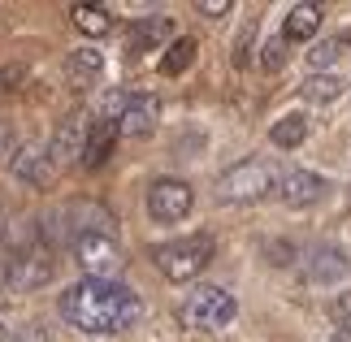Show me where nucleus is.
Masks as SVG:
<instances>
[{
    "instance_id": "1",
    "label": "nucleus",
    "mask_w": 351,
    "mask_h": 342,
    "mask_svg": "<svg viewBox=\"0 0 351 342\" xmlns=\"http://www.w3.org/2000/svg\"><path fill=\"white\" fill-rule=\"evenodd\" d=\"M57 312L61 321H70L74 330L83 334H126L134 321L143 317V304L130 286L109 282V278H83L74 286H65L61 299H57Z\"/></svg>"
},
{
    "instance_id": "2",
    "label": "nucleus",
    "mask_w": 351,
    "mask_h": 342,
    "mask_svg": "<svg viewBox=\"0 0 351 342\" xmlns=\"http://www.w3.org/2000/svg\"><path fill=\"white\" fill-rule=\"evenodd\" d=\"M278 169L274 160H239L234 169H226L217 178V186H213V195H217V204H252V199H265L269 191H278Z\"/></svg>"
},
{
    "instance_id": "3",
    "label": "nucleus",
    "mask_w": 351,
    "mask_h": 342,
    "mask_svg": "<svg viewBox=\"0 0 351 342\" xmlns=\"http://www.w3.org/2000/svg\"><path fill=\"white\" fill-rule=\"evenodd\" d=\"M178 321L186 330H199V334L226 330V325L234 321V295L226 291V286H195V291L182 299Z\"/></svg>"
},
{
    "instance_id": "4",
    "label": "nucleus",
    "mask_w": 351,
    "mask_h": 342,
    "mask_svg": "<svg viewBox=\"0 0 351 342\" xmlns=\"http://www.w3.org/2000/svg\"><path fill=\"white\" fill-rule=\"evenodd\" d=\"M152 260L165 282H195L199 273L213 265V239L195 234V239H178L165 247H152Z\"/></svg>"
},
{
    "instance_id": "5",
    "label": "nucleus",
    "mask_w": 351,
    "mask_h": 342,
    "mask_svg": "<svg viewBox=\"0 0 351 342\" xmlns=\"http://www.w3.org/2000/svg\"><path fill=\"white\" fill-rule=\"evenodd\" d=\"M74 256H78V265H83L87 278H109L113 282V273L121 269V247H117L113 221L83 230V234L74 239Z\"/></svg>"
},
{
    "instance_id": "6",
    "label": "nucleus",
    "mask_w": 351,
    "mask_h": 342,
    "mask_svg": "<svg viewBox=\"0 0 351 342\" xmlns=\"http://www.w3.org/2000/svg\"><path fill=\"white\" fill-rule=\"evenodd\" d=\"M191 208H195V191L186 186L182 178H156V182L147 186V217H152V221L173 225Z\"/></svg>"
},
{
    "instance_id": "7",
    "label": "nucleus",
    "mask_w": 351,
    "mask_h": 342,
    "mask_svg": "<svg viewBox=\"0 0 351 342\" xmlns=\"http://www.w3.org/2000/svg\"><path fill=\"white\" fill-rule=\"evenodd\" d=\"M87 134H91V121H87V113L78 108V113H70L61 121V130L52 134V143H48V160L57 169H70L74 160L83 165V152H87Z\"/></svg>"
},
{
    "instance_id": "8",
    "label": "nucleus",
    "mask_w": 351,
    "mask_h": 342,
    "mask_svg": "<svg viewBox=\"0 0 351 342\" xmlns=\"http://www.w3.org/2000/svg\"><path fill=\"white\" fill-rule=\"evenodd\" d=\"M160 121V100L156 95H130L126 108H121L117 117V130L126 134V139H143V134H152Z\"/></svg>"
},
{
    "instance_id": "9",
    "label": "nucleus",
    "mask_w": 351,
    "mask_h": 342,
    "mask_svg": "<svg viewBox=\"0 0 351 342\" xmlns=\"http://www.w3.org/2000/svg\"><path fill=\"white\" fill-rule=\"evenodd\" d=\"M326 191H330L326 178L313 173V169H291V173L278 182V195H282V204H287V208H308V204H317Z\"/></svg>"
},
{
    "instance_id": "10",
    "label": "nucleus",
    "mask_w": 351,
    "mask_h": 342,
    "mask_svg": "<svg viewBox=\"0 0 351 342\" xmlns=\"http://www.w3.org/2000/svg\"><path fill=\"white\" fill-rule=\"evenodd\" d=\"M9 169L18 182H31V186H48L52 178H57V165L48 160V152H39V147H18V152L9 156Z\"/></svg>"
},
{
    "instance_id": "11",
    "label": "nucleus",
    "mask_w": 351,
    "mask_h": 342,
    "mask_svg": "<svg viewBox=\"0 0 351 342\" xmlns=\"http://www.w3.org/2000/svg\"><path fill=\"white\" fill-rule=\"evenodd\" d=\"M347 269H351V260H347V252L343 247H317L313 256H308V278L313 282H321V286H330V282H339V278H347Z\"/></svg>"
},
{
    "instance_id": "12",
    "label": "nucleus",
    "mask_w": 351,
    "mask_h": 342,
    "mask_svg": "<svg viewBox=\"0 0 351 342\" xmlns=\"http://www.w3.org/2000/svg\"><path fill=\"white\" fill-rule=\"evenodd\" d=\"M121 139V130H117V121H104L96 117V126H91L87 134V152H83V169H100L104 160L113 156V143Z\"/></svg>"
},
{
    "instance_id": "13",
    "label": "nucleus",
    "mask_w": 351,
    "mask_h": 342,
    "mask_svg": "<svg viewBox=\"0 0 351 342\" xmlns=\"http://www.w3.org/2000/svg\"><path fill=\"white\" fill-rule=\"evenodd\" d=\"M173 35V22L160 18V13H152V18H139L130 26V39H126V52H147L156 44H165V39Z\"/></svg>"
},
{
    "instance_id": "14",
    "label": "nucleus",
    "mask_w": 351,
    "mask_h": 342,
    "mask_svg": "<svg viewBox=\"0 0 351 342\" xmlns=\"http://www.w3.org/2000/svg\"><path fill=\"white\" fill-rule=\"evenodd\" d=\"M52 278V265L44 256H26V260H9V291H35Z\"/></svg>"
},
{
    "instance_id": "15",
    "label": "nucleus",
    "mask_w": 351,
    "mask_h": 342,
    "mask_svg": "<svg viewBox=\"0 0 351 342\" xmlns=\"http://www.w3.org/2000/svg\"><path fill=\"white\" fill-rule=\"evenodd\" d=\"M321 31V5H295L287 13V26H282V39L287 44H308Z\"/></svg>"
},
{
    "instance_id": "16",
    "label": "nucleus",
    "mask_w": 351,
    "mask_h": 342,
    "mask_svg": "<svg viewBox=\"0 0 351 342\" xmlns=\"http://www.w3.org/2000/svg\"><path fill=\"white\" fill-rule=\"evenodd\" d=\"M70 18H74L78 31L91 35V39H100V35H109V31H113V13L104 9V5H74V9H70Z\"/></svg>"
},
{
    "instance_id": "17",
    "label": "nucleus",
    "mask_w": 351,
    "mask_h": 342,
    "mask_svg": "<svg viewBox=\"0 0 351 342\" xmlns=\"http://www.w3.org/2000/svg\"><path fill=\"white\" fill-rule=\"evenodd\" d=\"M304 139H308V117H304V113H287L282 121H274V130H269V143L282 147V152L300 147Z\"/></svg>"
},
{
    "instance_id": "18",
    "label": "nucleus",
    "mask_w": 351,
    "mask_h": 342,
    "mask_svg": "<svg viewBox=\"0 0 351 342\" xmlns=\"http://www.w3.org/2000/svg\"><path fill=\"white\" fill-rule=\"evenodd\" d=\"M191 61H195V39H191V35H178V39L165 48V57H160V74H165V78H178Z\"/></svg>"
},
{
    "instance_id": "19",
    "label": "nucleus",
    "mask_w": 351,
    "mask_h": 342,
    "mask_svg": "<svg viewBox=\"0 0 351 342\" xmlns=\"http://www.w3.org/2000/svg\"><path fill=\"white\" fill-rule=\"evenodd\" d=\"M65 70H70V78L78 87H87V83H96L100 78V70H104V57L96 48H78L74 57H70V65H65Z\"/></svg>"
},
{
    "instance_id": "20",
    "label": "nucleus",
    "mask_w": 351,
    "mask_h": 342,
    "mask_svg": "<svg viewBox=\"0 0 351 342\" xmlns=\"http://www.w3.org/2000/svg\"><path fill=\"white\" fill-rule=\"evenodd\" d=\"M339 78H334V74H313V78H308V83H304V95H308V100H321V104H326V100H339Z\"/></svg>"
},
{
    "instance_id": "21",
    "label": "nucleus",
    "mask_w": 351,
    "mask_h": 342,
    "mask_svg": "<svg viewBox=\"0 0 351 342\" xmlns=\"http://www.w3.org/2000/svg\"><path fill=\"white\" fill-rule=\"evenodd\" d=\"M347 44H351V39H326V44H317L313 52H308V61H313L317 70H330V65L343 57V48H347Z\"/></svg>"
},
{
    "instance_id": "22",
    "label": "nucleus",
    "mask_w": 351,
    "mask_h": 342,
    "mask_svg": "<svg viewBox=\"0 0 351 342\" xmlns=\"http://www.w3.org/2000/svg\"><path fill=\"white\" fill-rule=\"evenodd\" d=\"M282 48H287V39H265V44H261V65H265V70H282V61H287V52H282Z\"/></svg>"
},
{
    "instance_id": "23",
    "label": "nucleus",
    "mask_w": 351,
    "mask_h": 342,
    "mask_svg": "<svg viewBox=\"0 0 351 342\" xmlns=\"http://www.w3.org/2000/svg\"><path fill=\"white\" fill-rule=\"evenodd\" d=\"M330 317H334V325H339V334H343V338H351V291L334 299Z\"/></svg>"
},
{
    "instance_id": "24",
    "label": "nucleus",
    "mask_w": 351,
    "mask_h": 342,
    "mask_svg": "<svg viewBox=\"0 0 351 342\" xmlns=\"http://www.w3.org/2000/svg\"><path fill=\"white\" fill-rule=\"evenodd\" d=\"M252 35H256V22L247 18V26H243V35L234 39V52H230V57H234V65H243V61H247V48H252Z\"/></svg>"
},
{
    "instance_id": "25",
    "label": "nucleus",
    "mask_w": 351,
    "mask_h": 342,
    "mask_svg": "<svg viewBox=\"0 0 351 342\" xmlns=\"http://www.w3.org/2000/svg\"><path fill=\"white\" fill-rule=\"evenodd\" d=\"M22 83H26V70H22V65H5V70H0V95L13 91V87H22Z\"/></svg>"
},
{
    "instance_id": "26",
    "label": "nucleus",
    "mask_w": 351,
    "mask_h": 342,
    "mask_svg": "<svg viewBox=\"0 0 351 342\" xmlns=\"http://www.w3.org/2000/svg\"><path fill=\"white\" fill-rule=\"evenodd\" d=\"M199 18H221V13H230L234 9V0H199Z\"/></svg>"
},
{
    "instance_id": "27",
    "label": "nucleus",
    "mask_w": 351,
    "mask_h": 342,
    "mask_svg": "<svg viewBox=\"0 0 351 342\" xmlns=\"http://www.w3.org/2000/svg\"><path fill=\"white\" fill-rule=\"evenodd\" d=\"M9 342H48V330L35 321V325H26L22 334H9Z\"/></svg>"
},
{
    "instance_id": "28",
    "label": "nucleus",
    "mask_w": 351,
    "mask_h": 342,
    "mask_svg": "<svg viewBox=\"0 0 351 342\" xmlns=\"http://www.w3.org/2000/svg\"><path fill=\"white\" fill-rule=\"evenodd\" d=\"M13 152H18V147H13V130L0 121V156H13Z\"/></svg>"
},
{
    "instance_id": "29",
    "label": "nucleus",
    "mask_w": 351,
    "mask_h": 342,
    "mask_svg": "<svg viewBox=\"0 0 351 342\" xmlns=\"http://www.w3.org/2000/svg\"><path fill=\"white\" fill-rule=\"evenodd\" d=\"M0 286H9V260L0 265Z\"/></svg>"
},
{
    "instance_id": "30",
    "label": "nucleus",
    "mask_w": 351,
    "mask_h": 342,
    "mask_svg": "<svg viewBox=\"0 0 351 342\" xmlns=\"http://www.w3.org/2000/svg\"><path fill=\"white\" fill-rule=\"evenodd\" d=\"M0 342H9V330H5V325H0Z\"/></svg>"
}]
</instances>
